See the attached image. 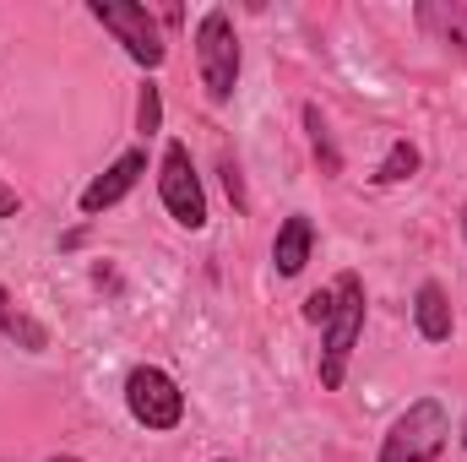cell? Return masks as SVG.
I'll return each instance as SVG.
<instances>
[{
	"instance_id": "1",
	"label": "cell",
	"mask_w": 467,
	"mask_h": 462,
	"mask_svg": "<svg viewBox=\"0 0 467 462\" xmlns=\"http://www.w3.org/2000/svg\"><path fill=\"white\" fill-rule=\"evenodd\" d=\"M337 305H332V321H327V348H321V386L327 392H337L343 386V375H348V353L358 343V332H364V283L343 272L337 278Z\"/></svg>"
},
{
	"instance_id": "2",
	"label": "cell",
	"mask_w": 467,
	"mask_h": 462,
	"mask_svg": "<svg viewBox=\"0 0 467 462\" xmlns=\"http://www.w3.org/2000/svg\"><path fill=\"white\" fill-rule=\"evenodd\" d=\"M196 66H202V88L213 104H229L234 82H239V44H234L229 11H207L196 27Z\"/></svg>"
},
{
	"instance_id": "3",
	"label": "cell",
	"mask_w": 467,
	"mask_h": 462,
	"mask_svg": "<svg viewBox=\"0 0 467 462\" xmlns=\"http://www.w3.org/2000/svg\"><path fill=\"white\" fill-rule=\"evenodd\" d=\"M446 436H451L446 408H441L435 397H424V403H413V408L391 425V436H386V446H380V462H435L441 446H446Z\"/></svg>"
},
{
	"instance_id": "4",
	"label": "cell",
	"mask_w": 467,
	"mask_h": 462,
	"mask_svg": "<svg viewBox=\"0 0 467 462\" xmlns=\"http://www.w3.org/2000/svg\"><path fill=\"white\" fill-rule=\"evenodd\" d=\"M93 16L115 33L119 44H125V55L136 60V66H147V71H158L163 66V33H158V22L147 16V5H136V0H93Z\"/></svg>"
},
{
	"instance_id": "5",
	"label": "cell",
	"mask_w": 467,
	"mask_h": 462,
	"mask_svg": "<svg viewBox=\"0 0 467 462\" xmlns=\"http://www.w3.org/2000/svg\"><path fill=\"white\" fill-rule=\"evenodd\" d=\"M125 403H130L136 425H147V430H174V425L185 419V397H180V386H174L158 364H136V370H130Z\"/></svg>"
},
{
	"instance_id": "6",
	"label": "cell",
	"mask_w": 467,
	"mask_h": 462,
	"mask_svg": "<svg viewBox=\"0 0 467 462\" xmlns=\"http://www.w3.org/2000/svg\"><path fill=\"white\" fill-rule=\"evenodd\" d=\"M158 191H163V207L174 213V224H185V229H202V224H207V196H202V180H196V169H191L185 142H169V147H163Z\"/></svg>"
},
{
	"instance_id": "7",
	"label": "cell",
	"mask_w": 467,
	"mask_h": 462,
	"mask_svg": "<svg viewBox=\"0 0 467 462\" xmlns=\"http://www.w3.org/2000/svg\"><path fill=\"white\" fill-rule=\"evenodd\" d=\"M141 169H147V152H141V147L119 152L115 163H109V169H104V174H99V180L82 191V213H104V207H115L119 196H125V191L141 180Z\"/></svg>"
},
{
	"instance_id": "8",
	"label": "cell",
	"mask_w": 467,
	"mask_h": 462,
	"mask_svg": "<svg viewBox=\"0 0 467 462\" xmlns=\"http://www.w3.org/2000/svg\"><path fill=\"white\" fill-rule=\"evenodd\" d=\"M310 245H316L310 218H288V224L277 229V245H272L277 272H283V278H299V272H305V261H310Z\"/></svg>"
},
{
	"instance_id": "9",
	"label": "cell",
	"mask_w": 467,
	"mask_h": 462,
	"mask_svg": "<svg viewBox=\"0 0 467 462\" xmlns=\"http://www.w3.org/2000/svg\"><path fill=\"white\" fill-rule=\"evenodd\" d=\"M413 316H419V332H424L430 343H446V338H451V305H446V289H441V283H419Z\"/></svg>"
},
{
	"instance_id": "10",
	"label": "cell",
	"mask_w": 467,
	"mask_h": 462,
	"mask_svg": "<svg viewBox=\"0 0 467 462\" xmlns=\"http://www.w3.org/2000/svg\"><path fill=\"white\" fill-rule=\"evenodd\" d=\"M0 332H5V338H16L27 353H44V348H49V332H44L33 316H22V310L11 305V294H5V289H0Z\"/></svg>"
},
{
	"instance_id": "11",
	"label": "cell",
	"mask_w": 467,
	"mask_h": 462,
	"mask_svg": "<svg viewBox=\"0 0 467 462\" xmlns=\"http://www.w3.org/2000/svg\"><path fill=\"white\" fill-rule=\"evenodd\" d=\"M419 22L435 27L446 44H457V55H467V5H419Z\"/></svg>"
},
{
	"instance_id": "12",
	"label": "cell",
	"mask_w": 467,
	"mask_h": 462,
	"mask_svg": "<svg viewBox=\"0 0 467 462\" xmlns=\"http://www.w3.org/2000/svg\"><path fill=\"white\" fill-rule=\"evenodd\" d=\"M305 125H310V142H316V158H321V169L327 174H343V152L332 147V131H327V120L316 104H305Z\"/></svg>"
},
{
	"instance_id": "13",
	"label": "cell",
	"mask_w": 467,
	"mask_h": 462,
	"mask_svg": "<svg viewBox=\"0 0 467 462\" xmlns=\"http://www.w3.org/2000/svg\"><path fill=\"white\" fill-rule=\"evenodd\" d=\"M413 169H419V147H413V142H397V147L386 152V163H380L375 180H380V185H397V180H408Z\"/></svg>"
},
{
	"instance_id": "14",
	"label": "cell",
	"mask_w": 467,
	"mask_h": 462,
	"mask_svg": "<svg viewBox=\"0 0 467 462\" xmlns=\"http://www.w3.org/2000/svg\"><path fill=\"white\" fill-rule=\"evenodd\" d=\"M136 125H141V131H158V125H163V99H158V88H141V99H136Z\"/></svg>"
},
{
	"instance_id": "15",
	"label": "cell",
	"mask_w": 467,
	"mask_h": 462,
	"mask_svg": "<svg viewBox=\"0 0 467 462\" xmlns=\"http://www.w3.org/2000/svg\"><path fill=\"white\" fill-rule=\"evenodd\" d=\"M332 305H337V294H332V289H321V294H310V299H305V321H316V327H327V321H332Z\"/></svg>"
},
{
	"instance_id": "16",
	"label": "cell",
	"mask_w": 467,
	"mask_h": 462,
	"mask_svg": "<svg viewBox=\"0 0 467 462\" xmlns=\"http://www.w3.org/2000/svg\"><path fill=\"white\" fill-rule=\"evenodd\" d=\"M223 191H229L234 207H244V180H239V169H234V163H223Z\"/></svg>"
},
{
	"instance_id": "17",
	"label": "cell",
	"mask_w": 467,
	"mask_h": 462,
	"mask_svg": "<svg viewBox=\"0 0 467 462\" xmlns=\"http://www.w3.org/2000/svg\"><path fill=\"white\" fill-rule=\"evenodd\" d=\"M11 213H16V191H5V185H0V218H11Z\"/></svg>"
},
{
	"instance_id": "18",
	"label": "cell",
	"mask_w": 467,
	"mask_h": 462,
	"mask_svg": "<svg viewBox=\"0 0 467 462\" xmlns=\"http://www.w3.org/2000/svg\"><path fill=\"white\" fill-rule=\"evenodd\" d=\"M55 462H82V457H55Z\"/></svg>"
},
{
	"instance_id": "19",
	"label": "cell",
	"mask_w": 467,
	"mask_h": 462,
	"mask_svg": "<svg viewBox=\"0 0 467 462\" xmlns=\"http://www.w3.org/2000/svg\"><path fill=\"white\" fill-rule=\"evenodd\" d=\"M462 234H467V207H462Z\"/></svg>"
},
{
	"instance_id": "20",
	"label": "cell",
	"mask_w": 467,
	"mask_h": 462,
	"mask_svg": "<svg viewBox=\"0 0 467 462\" xmlns=\"http://www.w3.org/2000/svg\"><path fill=\"white\" fill-rule=\"evenodd\" d=\"M462 446H467V425H462Z\"/></svg>"
}]
</instances>
